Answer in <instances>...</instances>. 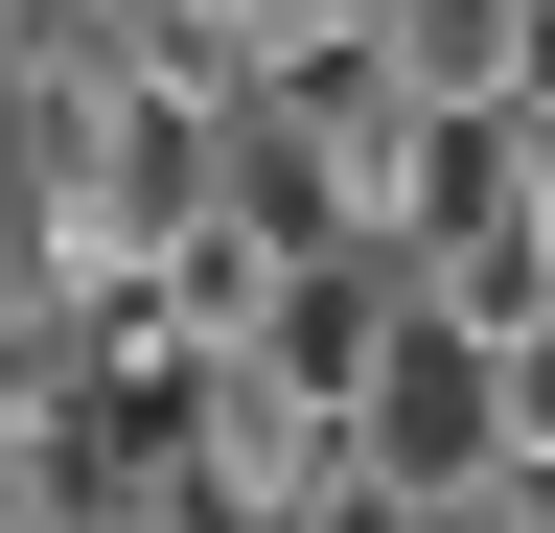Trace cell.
Returning <instances> with one entry per match:
<instances>
[{
  "mask_svg": "<svg viewBox=\"0 0 555 533\" xmlns=\"http://www.w3.org/2000/svg\"><path fill=\"white\" fill-rule=\"evenodd\" d=\"M416 533H555V510H532V487H486V510H416Z\"/></svg>",
  "mask_w": 555,
  "mask_h": 533,
  "instance_id": "7a4b0ae2",
  "label": "cell"
},
{
  "mask_svg": "<svg viewBox=\"0 0 555 533\" xmlns=\"http://www.w3.org/2000/svg\"><path fill=\"white\" fill-rule=\"evenodd\" d=\"M509 140H555V0H532V116H509Z\"/></svg>",
  "mask_w": 555,
  "mask_h": 533,
  "instance_id": "3957f363",
  "label": "cell"
},
{
  "mask_svg": "<svg viewBox=\"0 0 555 533\" xmlns=\"http://www.w3.org/2000/svg\"><path fill=\"white\" fill-rule=\"evenodd\" d=\"M371 71L416 116H532V0H371Z\"/></svg>",
  "mask_w": 555,
  "mask_h": 533,
  "instance_id": "6da1fadb",
  "label": "cell"
}]
</instances>
